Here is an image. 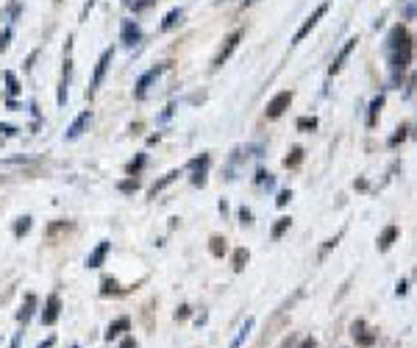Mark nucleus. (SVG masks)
Returning a JSON list of instances; mask_svg holds the SVG:
<instances>
[{
  "label": "nucleus",
  "instance_id": "2",
  "mask_svg": "<svg viewBox=\"0 0 417 348\" xmlns=\"http://www.w3.org/2000/svg\"><path fill=\"white\" fill-rule=\"evenodd\" d=\"M390 62H392V70H395V73H403V70L409 67V62H412V39H403L398 48H392Z\"/></svg>",
  "mask_w": 417,
  "mask_h": 348
},
{
  "label": "nucleus",
  "instance_id": "11",
  "mask_svg": "<svg viewBox=\"0 0 417 348\" xmlns=\"http://www.w3.org/2000/svg\"><path fill=\"white\" fill-rule=\"evenodd\" d=\"M109 248H111V243H109V240L98 243V248H95V251L86 256V268H100V265L106 262V256H109Z\"/></svg>",
  "mask_w": 417,
  "mask_h": 348
},
{
  "label": "nucleus",
  "instance_id": "13",
  "mask_svg": "<svg viewBox=\"0 0 417 348\" xmlns=\"http://www.w3.org/2000/svg\"><path fill=\"white\" fill-rule=\"evenodd\" d=\"M189 167H195V176H192V184H198V187H203L206 184V167H208V156L203 153L200 159H195Z\"/></svg>",
  "mask_w": 417,
  "mask_h": 348
},
{
  "label": "nucleus",
  "instance_id": "16",
  "mask_svg": "<svg viewBox=\"0 0 417 348\" xmlns=\"http://www.w3.org/2000/svg\"><path fill=\"white\" fill-rule=\"evenodd\" d=\"M34 306H37V296H34V293H28V296H25V306H22V309L17 312V321H20L22 326H25V323L31 321V315H34Z\"/></svg>",
  "mask_w": 417,
  "mask_h": 348
},
{
  "label": "nucleus",
  "instance_id": "8",
  "mask_svg": "<svg viewBox=\"0 0 417 348\" xmlns=\"http://www.w3.org/2000/svg\"><path fill=\"white\" fill-rule=\"evenodd\" d=\"M289 103H292V92H278L276 98L270 100V103H267V117H270V120H276V117H281L284 111L289 109Z\"/></svg>",
  "mask_w": 417,
  "mask_h": 348
},
{
  "label": "nucleus",
  "instance_id": "39",
  "mask_svg": "<svg viewBox=\"0 0 417 348\" xmlns=\"http://www.w3.org/2000/svg\"><path fill=\"white\" fill-rule=\"evenodd\" d=\"M395 293H398V296H403V293H406V281H398V287H395Z\"/></svg>",
  "mask_w": 417,
  "mask_h": 348
},
{
  "label": "nucleus",
  "instance_id": "10",
  "mask_svg": "<svg viewBox=\"0 0 417 348\" xmlns=\"http://www.w3.org/2000/svg\"><path fill=\"white\" fill-rule=\"evenodd\" d=\"M70 78H73V59H64V73H62V84H58V106H67V90H70Z\"/></svg>",
  "mask_w": 417,
  "mask_h": 348
},
{
  "label": "nucleus",
  "instance_id": "41",
  "mask_svg": "<svg viewBox=\"0 0 417 348\" xmlns=\"http://www.w3.org/2000/svg\"><path fill=\"white\" fill-rule=\"evenodd\" d=\"M301 348H314V340L312 337H309V340H303V345Z\"/></svg>",
  "mask_w": 417,
  "mask_h": 348
},
{
  "label": "nucleus",
  "instance_id": "35",
  "mask_svg": "<svg viewBox=\"0 0 417 348\" xmlns=\"http://www.w3.org/2000/svg\"><path fill=\"white\" fill-rule=\"evenodd\" d=\"M240 220L245 223V226H250V223H253V220H250V212H248V209H240Z\"/></svg>",
  "mask_w": 417,
  "mask_h": 348
},
{
  "label": "nucleus",
  "instance_id": "20",
  "mask_svg": "<svg viewBox=\"0 0 417 348\" xmlns=\"http://www.w3.org/2000/svg\"><path fill=\"white\" fill-rule=\"evenodd\" d=\"M117 190H120L123 195H134V192L139 190V179H134V176H131V179H125V181L117 184Z\"/></svg>",
  "mask_w": 417,
  "mask_h": 348
},
{
  "label": "nucleus",
  "instance_id": "5",
  "mask_svg": "<svg viewBox=\"0 0 417 348\" xmlns=\"http://www.w3.org/2000/svg\"><path fill=\"white\" fill-rule=\"evenodd\" d=\"M120 42L125 45V48H136V45L142 42V28H139V22L123 20V25H120Z\"/></svg>",
  "mask_w": 417,
  "mask_h": 348
},
{
  "label": "nucleus",
  "instance_id": "24",
  "mask_svg": "<svg viewBox=\"0 0 417 348\" xmlns=\"http://www.w3.org/2000/svg\"><path fill=\"white\" fill-rule=\"evenodd\" d=\"M317 128V117H301L297 120V131H314Z\"/></svg>",
  "mask_w": 417,
  "mask_h": 348
},
{
  "label": "nucleus",
  "instance_id": "21",
  "mask_svg": "<svg viewBox=\"0 0 417 348\" xmlns=\"http://www.w3.org/2000/svg\"><path fill=\"white\" fill-rule=\"evenodd\" d=\"M31 231V217H20V220L14 223V237H25V234Z\"/></svg>",
  "mask_w": 417,
  "mask_h": 348
},
{
  "label": "nucleus",
  "instance_id": "37",
  "mask_svg": "<svg viewBox=\"0 0 417 348\" xmlns=\"http://www.w3.org/2000/svg\"><path fill=\"white\" fill-rule=\"evenodd\" d=\"M53 343H56V337H47V340H42L37 348H53Z\"/></svg>",
  "mask_w": 417,
  "mask_h": 348
},
{
  "label": "nucleus",
  "instance_id": "31",
  "mask_svg": "<svg viewBox=\"0 0 417 348\" xmlns=\"http://www.w3.org/2000/svg\"><path fill=\"white\" fill-rule=\"evenodd\" d=\"M289 198H292V192H289V190H284V192H278L276 204H278V206H287V204H289Z\"/></svg>",
  "mask_w": 417,
  "mask_h": 348
},
{
  "label": "nucleus",
  "instance_id": "25",
  "mask_svg": "<svg viewBox=\"0 0 417 348\" xmlns=\"http://www.w3.org/2000/svg\"><path fill=\"white\" fill-rule=\"evenodd\" d=\"M142 167H145V153H136L134 162H128V173H131V176H136Z\"/></svg>",
  "mask_w": 417,
  "mask_h": 348
},
{
  "label": "nucleus",
  "instance_id": "29",
  "mask_svg": "<svg viewBox=\"0 0 417 348\" xmlns=\"http://www.w3.org/2000/svg\"><path fill=\"white\" fill-rule=\"evenodd\" d=\"M212 253H214V256H223V253H225V240L212 237Z\"/></svg>",
  "mask_w": 417,
  "mask_h": 348
},
{
  "label": "nucleus",
  "instance_id": "30",
  "mask_svg": "<svg viewBox=\"0 0 417 348\" xmlns=\"http://www.w3.org/2000/svg\"><path fill=\"white\" fill-rule=\"evenodd\" d=\"M3 78H6V84H9V92H11V95H17V92H20V84H17L14 73H6Z\"/></svg>",
  "mask_w": 417,
  "mask_h": 348
},
{
  "label": "nucleus",
  "instance_id": "19",
  "mask_svg": "<svg viewBox=\"0 0 417 348\" xmlns=\"http://www.w3.org/2000/svg\"><path fill=\"white\" fill-rule=\"evenodd\" d=\"M253 323H256L253 317H248V321H245V326L240 329V334H236V337H234V343H231L228 348H240L242 343H245V340H248V334H250V329H253Z\"/></svg>",
  "mask_w": 417,
  "mask_h": 348
},
{
  "label": "nucleus",
  "instance_id": "36",
  "mask_svg": "<svg viewBox=\"0 0 417 348\" xmlns=\"http://www.w3.org/2000/svg\"><path fill=\"white\" fill-rule=\"evenodd\" d=\"M120 348H136V340L134 337H125L123 343H120Z\"/></svg>",
  "mask_w": 417,
  "mask_h": 348
},
{
  "label": "nucleus",
  "instance_id": "1",
  "mask_svg": "<svg viewBox=\"0 0 417 348\" xmlns=\"http://www.w3.org/2000/svg\"><path fill=\"white\" fill-rule=\"evenodd\" d=\"M240 39H242V31H231L228 37L223 39V48L217 50V56H214V62H212V70H220L225 62L231 59V53L236 50V45H240Z\"/></svg>",
  "mask_w": 417,
  "mask_h": 348
},
{
  "label": "nucleus",
  "instance_id": "22",
  "mask_svg": "<svg viewBox=\"0 0 417 348\" xmlns=\"http://www.w3.org/2000/svg\"><path fill=\"white\" fill-rule=\"evenodd\" d=\"M289 217H278V223H276V226H273V240H281L284 237V231H287V228H289Z\"/></svg>",
  "mask_w": 417,
  "mask_h": 348
},
{
  "label": "nucleus",
  "instance_id": "27",
  "mask_svg": "<svg viewBox=\"0 0 417 348\" xmlns=\"http://www.w3.org/2000/svg\"><path fill=\"white\" fill-rule=\"evenodd\" d=\"M301 159H303V151L301 148H292V156H287V167H297V164H301Z\"/></svg>",
  "mask_w": 417,
  "mask_h": 348
},
{
  "label": "nucleus",
  "instance_id": "6",
  "mask_svg": "<svg viewBox=\"0 0 417 348\" xmlns=\"http://www.w3.org/2000/svg\"><path fill=\"white\" fill-rule=\"evenodd\" d=\"M111 59H114V48H106L103 53H100L98 64H95V75H92V86H89V95H92V92L98 90L100 84H103V75H106V70H109Z\"/></svg>",
  "mask_w": 417,
  "mask_h": 348
},
{
  "label": "nucleus",
  "instance_id": "4",
  "mask_svg": "<svg viewBox=\"0 0 417 348\" xmlns=\"http://www.w3.org/2000/svg\"><path fill=\"white\" fill-rule=\"evenodd\" d=\"M164 70H167V64H156V67H151L147 73H142V75H139V81H136V90H134L136 100H145V98H147V90H151V84L164 73Z\"/></svg>",
  "mask_w": 417,
  "mask_h": 348
},
{
  "label": "nucleus",
  "instance_id": "33",
  "mask_svg": "<svg viewBox=\"0 0 417 348\" xmlns=\"http://www.w3.org/2000/svg\"><path fill=\"white\" fill-rule=\"evenodd\" d=\"M0 134H3V137H14L17 128H14V126H6V123H0Z\"/></svg>",
  "mask_w": 417,
  "mask_h": 348
},
{
  "label": "nucleus",
  "instance_id": "15",
  "mask_svg": "<svg viewBox=\"0 0 417 348\" xmlns=\"http://www.w3.org/2000/svg\"><path fill=\"white\" fill-rule=\"evenodd\" d=\"M178 176H181V170H170V173H164V176H162V179H159V181H156V184H153V187H151V198H156V195H159V192H162V190H164V187H170V184H172V181H175V179H178Z\"/></svg>",
  "mask_w": 417,
  "mask_h": 348
},
{
  "label": "nucleus",
  "instance_id": "9",
  "mask_svg": "<svg viewBox=\"0 0 417 348\" xmlns=\"http://www.w3.org/2000/svg\"><path fill=\"white\" fill-rule=\"evenodd\" d=\"M89 123H92V111H81L78 117H75L73 120V126L67 128V134H64V139H70V142H73V139H78L83 131H86L89 128Z\"/></svg>",
  "mask_w": 417,
  "mask_h": 348
},
{
  "label": "nucleus",
  "instance_id": "14",
  "mask_svg": "<svg viewBox=\"0 0 417 348\" xmlns=\"http://www.w3.org/2000/svg\"><path fill=\"white\" fill-rule=\"evenodd\" d=\"M131 329V321L128 317H117V321H111L109 323V329H106V340H114V337H120L123 332H128Z\"/></svg>",
  "mask_w": 417,
  "mask_h": 348
},
{
  "label": "nucleus",
  "instance_id": "26",
  "mask_svg": "<svg viewBox=\"0 0 417 348\" xmlns=\"http://www.w3.org/2000/svg\"><path fill=\"white\" fill-rule=\"evenodd\" d=\"M248 256H250V253H248L245 248H240V251H236V253H234V270H242V268H245Z\"/></svg>",
  "mask_w": 417,
  "mask_h": 348
},
{
  "label": "nucleus",
  "instance_id": "32",
  "mask_svg": "<svg viewBox=\"0 0 417 348\" xmlns=\"http://www.w3.org/2000/svg\"><path fill=\"white\" fill-rule=\"evenodd\" d=\"M9 39H11V28H6L3 37H0V53H3L6 48H9Z\"/></svg>",
  "mask_w": 417,
  "mask_h": 348
},
{
  "label": "nucleus",
  "instance_id": "12",
  "mask_svg": "<svg viewBox=\"0 0 417 348\" xmlns=\"http://www.w3.org/2000/svg\"><path fill=\"white\" fill-rule=\"evenodd\" d=\"M356 42H359V39H348V42H345V48L342 50H339L337 53V59H334V64H331V67H329V73L334 75V73H339V70H342V64H345V59H348L350 56V50H353L356 48Z\"/></svg>",
  "mask_w": 417,
  "mask_h": 348
},
{
  "label": "nucleus",
  "instance_id": "23",
  "mask_svg": "<svg viewBox=\"0 0 417 348\" xmlns=\"http://www.w3.org/2000/svg\"><path fill=\"white\" fill-rule=\"evenodd\" d=\"M381 106H384V95H378L370 103V117H367V126H375V114L381 111Z\"/></svg>",
  "mask_w": 417,
  "mask_h": 348
},
{
  "label": "nucleus",
  "instance_id": "34",
  "mask_svg": "<svg viewBox=\"0 0 417 348\" xmlns=\"http://www.w3.org/2000/svg\"><path fill=\"white\" fill-rule=\"evenodd\" d=\"M151 3H153V0H136V3H134V11H145Z\"/></svg>",
  "mask_w": 417,
  "mask_h": 348
},
{
  "label": "nucleus",
  "instance_id": "18",
  "mask_svg": "<svg viewBox=\"0 0 417 348\" xmlns=\"http://www.w3.org/2000/svg\"><path fill=\"white\" fill-rule=\"evenodd\" d=\"M395 237H398V226H386L384 234L378 237V251H390V245L395 243Z\"/></svg>",
  "mask_w": 417,
  "mask_h": 348
},
{
  "label": "nucleus",
  "instance_id": "7",
  "mask_svg": "<svg viewBox=\"0 0 417 348\" xmlns=\"http://www.w3.org/2000/svg\"><path fill=\"white\" fill-rule=\"evenodd\" d=\"M58 315H62V298H58L56 293H50L45 301V309H42V323H45V326H53V323L58 321Z\"/></svg>",
  "mask_w": 417,
  "mask_h": 348
},
{
  "label": "nucleus",
  "instance_id": "17",
  "mask_svg": "<svg viewBox=\"0 0 417 348\" xmlns=\"http://www.w3.org/2000/svg\"><path fill=\"white\" fill-rule=\"evenodd\" d=\"M181 17H184V9L178 6V9H170L164 14V20H162V31H170V28H175L178 22H181Z\"/></svg>",
  "mask_w": 417,
  "mask_h": 348
},
{
  "label": "nucleus",
  "instance_id": "40",
  "mask_svg": "<svg viewBox=\"0 0 417 348\" xmlns=\"http://www.w3.org/2000/svg\"><path fill=\"white\" fill-rule=\"evenodd\" d=\"M187 315H189V309H187V306H181V309L175 312V317H187Z\"/></svg>",
  "mask_w": 417,
  "mask_h": 348
},
{
  "label": "nucleus",
  "instance_id": "3",
  "mask_svg": "<svg viewBox=\"0 0 417 348\" xmlns=\"http://www.w3.org/2000/svg\"><path fill=\"white\" fill-rule=\"evenodd\" d=\"M325 11H329V3H320L317 9H314L312 14L306 17V22H303V25H301V28H297V31H295V37H292V45L303 42V39H306L309 34H312V28H314V25H317V22H320V17H323Z\"/></svg>",
  "mask_w": 417,
  "mask_h": 348
},
{
  "label": "nucleus",
  "instance_id": "38",
  "mask_svg": "<svg viewBox=\"0 0 417 348\" xmlns=\"http://www.w3.org/2000/svg\"><path fill=\"white\" fill-rule=\"evenodd\" d=\"M20 340H22V332H17L14 340H11V348H20Z\"/></svg>",
  "mask_w": 417,
  "mask_h": 348
},
{
  "label": "nucleus",
  "instance_id": "28",
  "mask_svg": "<svg viewBox=\"0 0 417 348\" xmlns=\"http://www.w3.org/2000/svg\"><path fill=\"white\" fill-rule=\"evenodd\" d=\"M406 131H409L406 126H401V128H398V134H392V137H390V148H395L398 142H403V139H406Z\"/></svg>",
  "mask_w": 417,
  "mask_h": 348
}]
</instances>
